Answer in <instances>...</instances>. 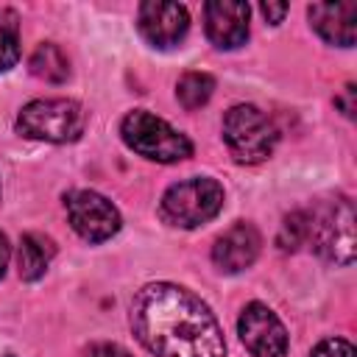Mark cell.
Instances as JSON below:
<instances>
[{
    "label": "cell",
    "mask_w": 357,
    "mask_h": 357,
    "mask_svg": "<svg viewBox=\"0 0 357 357\" xmlns=\"http://www.w3.org/2000/svg\"><path fill=\"white\" fill-rule=\"evenodd\" d=\"M84 126H86L84 109L67 98L33 100L22 106L17 114V131L45 142H75L84 134Z\"/></svg>",
    "instance_id": "cell-5"
},
{
    "label": "cell",
    "mask_w": 357,
    "mask_h": 357,
    "mask_svg": "<svg viewBox=\"0 0 357 357\" xmlns=\"http://www.w3.org/2000/svg\"><path fill=\"white\" fill-rule=\"evenodd\" d=\"M8 257H11V248H8V240H6V234L0 231V276L6 273V265H8Z\"/></svg>",
    "instance_id": "cell-22"
},
{
    "label": "cell",
    "mask_w": 357,
    "mask_h": 357,
    "mask_svg": "<svg viewBox=\"0 0 357 357\" xmlns=\"http://www.w3.org/2000/svg\"><path fill=\"white\" fill-rule=\"evenodd\" d=\"M315 251L337 265L354 259V206L346 198H335L310 212V234Z\"/></svg>",
    "instance_id": "cell-6"
},
{
    "label": "cell",
    "mask_w": 357,
    "mask_h": 357,
    "mask_svg": "<svg viewBox=\"0 0 357 357\" xmlns=\"http://www.w3.org/2000/svg\"><path fill=\"white\" fill-rule=\"evenodd\" d=\"M220 209H223V187L209 176L187 178L167 187L159 204L162 220L178 229H195L201 223H209Z\"/></svg>",
    "instance_id": "cell-4"
},
{
    "label": "cell",
    "mask_w": 357,
    "mask_h": 357,
    "mask_svg": "<svg viewBox=\"0 0 357 357\" xmlns=\"http://www.w3.org/2000/svg\"><path fill=\"white\" fill-rule=\"evenodd\" d=\"M307 234H310V212L307 209H296L282 220L276 243H279L282 251H296L298 245L307 243Z\"/></svg>",
    "instance_id": "cell-17"
},
{
    "label": "cell",
    "mask_w": 357,
    "mask_h": 357,
    "mask_svg": "<svg viewBox=\"0 0 357 357\" xmlns=\"http://www.w3.org/2000/svg\"><path fill=\"white\" fill-rule=\"evenodd\" d=\"M215 92V78L206 73H184L176 84V98L187 112L201 109Z\"/></svg>",
    "instance_id": "cell-15"
},
{
    "label": "cell",
    "mask_w": 357,
    "mask_h": 357,
    "mask_svg": "<svg viewBox=\"0 0 357 357\" xmlns=\"http://www.w3.org/2000/svg\"><path fill=\"white\" fill-rule=\"evenodd\" d=\"M131 326L156 357H223L226 340L212 310L187 287L145 284L131 301Z\"/></svg>",
    "instance_id": "cell-1"
},
{
    "label": "cell",
    "mask_w": 357,
    "mask_h": 357,
    "mask_svg": "<svg viewBox=\"0 0 357 357\" xmlns=\"http://www.w3.org/2000/svg\"><path fill=\"white\" fill-rule=\"evenodd\" d=\"M259 11L268 17V22H282V17L287 14V3H262Z\"/></svg>",
    "instance_id": "cell-20"
},
{
    "label": "cell",
    "mask_w": 357,
    "mask_h": 357,
    "mask_svg": "<svg viewBox=\"0 0 357 357\" xmlns=\"http://www.w3.org/2000/svg\"><path fill=\"white\" fill-rule=\"evenodd\" d=\"M20 59V17L11 8H0V73L11 70Z\"/></svg>",
    "instance_id": "cell-16"
},
{
    "label": "cell",
    "mask_w": 357,
    "mask_h": 357,
    "mask_svg": "<svg viewBox=\"0 0 357 357\" xmlns=\"http://www.w3.org/2000/svg\"><path fill=\"white\" fill-rule=\"evenodd\" d=\"M237 332L254 357H287V329L265 304H248L240 312Z\"/></svg>",
    "instance_id": "cell-8"
},
{
    "label": "cell",
    "mask_w": 357,
    "mask_h": 357,
    "mask_svg": "<svg viewBox=\"0 0 357 357\" xmlns=\"http://www.w3.org/2000/svg\"><path fill=\"white\" fill-rule=\"evenodd\" d=\"M86 357H131V354L117 343H92L86 349Z\"/></svg>",
    "instance_id": "cell-19"
},
{
    "label": "cell",
    "mask_w": 357,
    "mask_h": 357,
    "mask_svg": "<svg viewBox=\"0 0 357 357\" xmlns=\"http://www.w3.org/2000/svg\"><path fill=\"white\" fill-rule=\"evenodd\" d=\"M28 67H31V73H33L36 78H42V81H47V84H61V81H67V75H70V61H67L64 50H61L59 45H53V42H42V45L31 53Z\"/></svg>",
    "instance_id": "cell-14"
},
{
    "label": "cell",
    "mask_w": 357,
    "mask_h": 357,
    "mask_svg": "<svg viewBox=\"0 0 357 357\" xmlns=\"http://www.w3.org/2000/svg\"><path fill=\"white\" fill-rule=\"evenodd\" d=\"M276 126L265 112L251 103H237L223 114V142L234 162L257 165L268 159L276 148Z\"/></svg>",
    "instance_id": "cell-3"
},
{
    "label": "cell",
    "mask_w": 357,
    "mask_h": 357,
    "mask_svg": "<svg viewBox=\"0 0 357 357\" xmlns=\"http://www.w3.org/2000/svg\"><path fill=\"white\" fill-rule=\"evenodd\" d=\"M137 28L153 47H173L190 28V14L178 3L148 0L137 11Z\"/></svg>",
    "instance_id": "cell-9"
},
{
    "label": "cell",
    "mask_w": 357,
    "mask_h": 357,
    "mask_svg": "<svg viewBox=\"0 0 357 357\" xmlns=\"http://www.w3.org/2000/svg\"><path fill=\"white\" fill-rule=\"evenodd\" d=\"M335 103L343 109V114H346V117H354V86L349 84V86L343 89V95H340V98H335Z\"/></svg>",
    "instance_id": "cell-21"
},
{
    "label": "cell",
    "mask_w": 357,
    "mask_h": 357,
    "mask_svg": "<svg viewBox=\"0 0 357 357\" xmlns=\"http://www.w3.org/2000/svg\"><path fill=\"white\" fill-rule=\"evenodd\" d=\"M248 3L237 0H209L204 6L206 36L215 47H240L248 39Z\"/></svg>",
    "instance_id": "cell-10"
},
{
    "label": "cell",
    "mask_w": 357,
    "mask_h": 357,
    "mask_svg": "<svg viewBox=\"0 0 357 357\" xmlns=\"http://www.w3.org/2000/svg\"><path fill=\"white\" fill-rule=\"evenodd\" d=\"M120 134H123V142L145 156V159H153V162H181L192 153V142L176 131L170 123H165L162 117L145 112V109H134L123 117L120 123Z\"/></svg>",
    "instance_id": "cell-2"
},
{
    "label": "cell",
    "mask_w": 357,
    "mask_h": 357,
    "mask_svg": "<svg viewBox=\"0 0 357 357\" xmlns=\"http://www.w3.org/2000/svg\"><path fill=\"white\" fill-rule=\"evenodd\" d=\"M53 254H56V245H53L47 237L33 234V231H31V234H22V240H20V251H17V268H20V276H22L25 282L39 279V276L45 273V268L50 265Z\"/></svg>",
    "instance_id": "cell-13"
},
{
    "label": "cell",
    "mask_w": 357,
    "mask_h": 357,
    "mask_svg": "<svg viewBox=\"0 0 357 357\" xmlns=\"http://www.w3.org/2000/svg\"><path fill=\"white\" fill-rule=\"evenodd\" d=\"M310 357H357V351H354V346H351L349 340H343V337H326V340H321V343L312 349Z\"/></svg>",
    "instance_id": "cell-18"
},
{
    "label": "cell",
    "mask_w": 357,
    "mask_h": 357,
    "mask_svg": "<svg viewBox=\"0 0 357 357\" xmlns=\"http://www.w3.org/2000/svg\"><path fill=\"white\" fill-rule=\"evenodd\" d=\"M259 231L251 223H234L231 229H226L215 245H212V262L223 271V273H237L245 271L257 254H259Z\"/></svg>",
    "instance_id": "cell-11"
},
{
    "label": "cell",
    "mask_w": 357,
    "mask_h": 357,
    "mask_svg": "<svg viewBox=\"0 0 357 357\" xmlns=\"http://www.w3.org/2000/svg\"><path fill=\"white\" fill-rule=\"evenodd\" d=\"M70 226L86 243H103L120 231V212L117 206L92 190H73L64 195Z\"/></svg>",
    "instance_id": "cell-7"
},
{
    "label": "cell",
    "mask_w": 357,
    "mask_h": 357,
    "mask_svg": "<svg viewBox=\"0 0 357 357\" xmlns=\"http://www.w3.org/2000/svg\"><path fill=\"white\" fill-rule=\"evenodd\" d=\"M312 28L340 47H351L357 39V3H312L307 8Z\"/></svg>",
    "instance_id": "cell-12"
}]
</instances>
